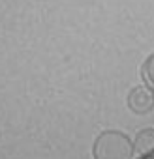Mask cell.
<instances>
[{
    "label": "cell",
    "instance_id": "obj_2",
    "mask_svg": "<svg viewBox=\"0 0 154 159\" xmlns=\"http://www.w3.org/2000/svg\"><path fill=\"white\" fill-rule=\"evenodd\" d=\"M126 105L137 116L148 114L154 109V90L150 86H147V84L133 86L126 96Z\"/></svg>",
    "mask_w": 154,
    "mask_h": 159
},
{
    "label": "cell",
    "instance_id": "obj_4",
    "mask_svg": "<svg viewBox=\"0 0 154 159\" xmlns=\"http://www.w3.org/2000/svg\"><path fill=\"white\" fill-rule=\"evenodd\" d=\"M141 79L147 86L154 90V52L148 54L141 64Z\"/></svg>",
    "mask_w": 154,
    "mask_h": 159
},
{
    "label": "cell",
    "instance_id": "obj_3",
    "mask_svg": "<svg viewBox=\"0 0 154 159\" xmlns=\"http://www.w3.org/2000/svg\"><path fill=\"white\" fill-rule=\"evenodd\" d=\"M133 146H135V153L139 155H147L154 152V127L139 129L133 137Z\"/></svg>",
    "mask_w": 154,
    "mask_h": 159
},
{
    "label": "cell",
    "instance_id": "obj_1",
    "mask_svg": "<svg viewBox=\"0 0 154 159\" xmlns=\"http://www.w3.org/2000/svg\"><path fill=\"white\" fill-rule=\"evenodd\" d=\"M92 159H133V139L118 129H105L92 142Z\"/></svg>",
    "mask_w": 154,
    "mask_h": 159
}]
</instances>
